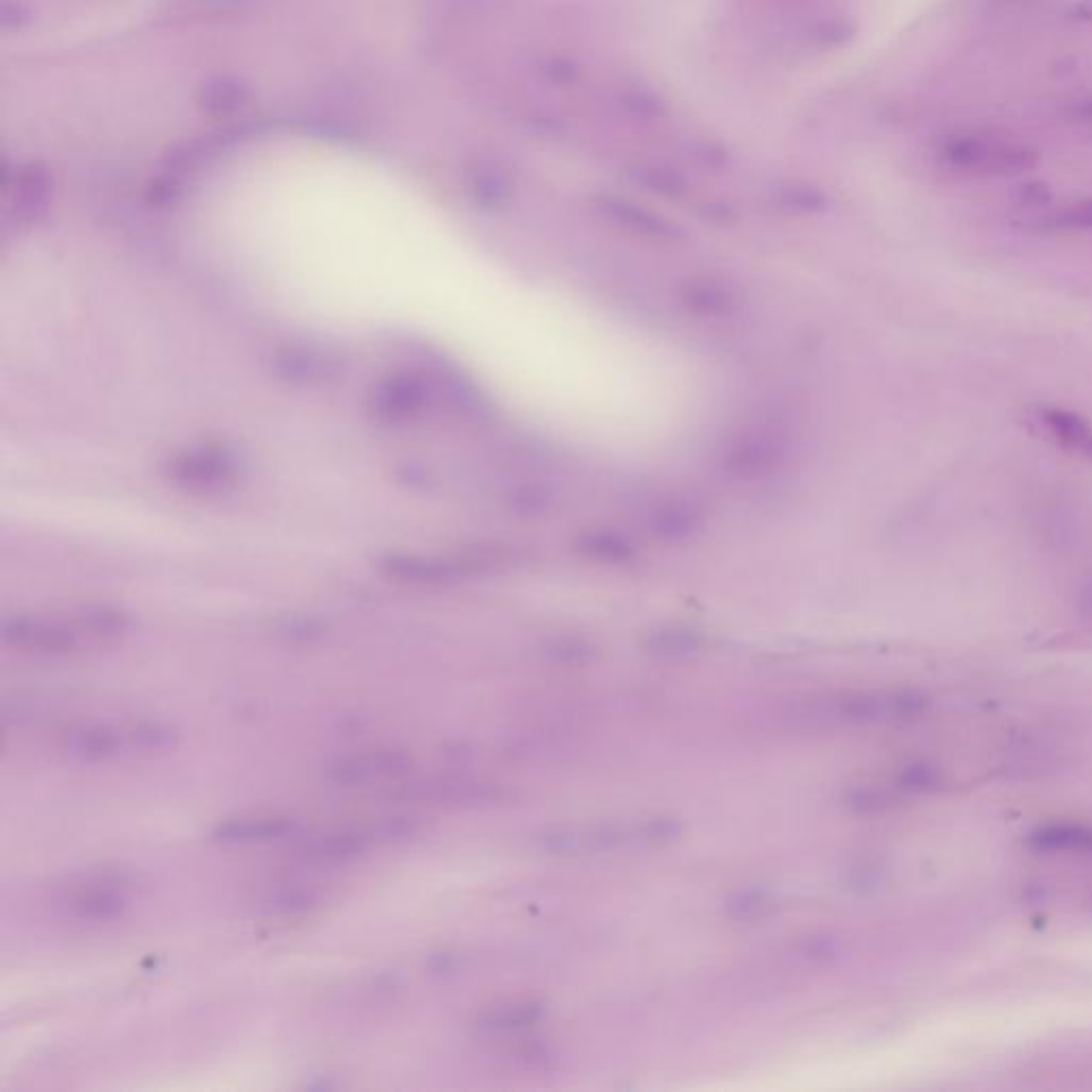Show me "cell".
I'll list each match as a JSON object with an SVG mask.
<instances>
[{
    "instance_id": "1",
    "label": "cell",
    "mask_w": 1092,
    "mask_h": 1092,
    "mask_svg": "<svg viewBox=\"0 0 1092 1092\" xmlns=\"http://www.w3.org/2000/svg\"><path fill=\"white\" fill-rule=\"evenodd\" d=\"M679 835V821L653 818L636 821L593 823V826L555 828L536 835L534 845L540 852L557 856H597L664 845L670 843Z\"/></svg>"
},
{
    "instance_id": "2",
    "label": "cell",
    "mask_w": 1092,
    "mask_h": 1092,
    "mask_svg": "<svg viewBox=\"0 0 1092 1092\" xmlns=\"http://www.w3.org/2000/svg\"><path fill=\"white\" fill-rule=\"evenodd\" d=\"M943 159L951 167L994 173V176H1018L1037 167L1039 156L1030 147L1016 141H1001L979 135L950 137L943 145Z\"/></svg>"
},
{
    "instance_id": "3",
    "label": "cell",
    "mask_w": 1092,
    "mask_h": 1092,
    "mask_svg": "<svg viewBox=\"0 0 1092 1092\" xmlns=\"http://www.w3.org/2000/svg\"><path fill=\"white\" fill-rule=\"evenodd\" d=\"M412 758L400 749H378L369 753H357V756L340 758L325 768V779L329 783L340 787L367 785L388 779H400L410 773Z\"/></svg>"
},
{
    "instance_id": "4",
    "label": "cell",
    "mask_w": 1092,
    "mask_h": 1092,
    "mask_svg": "<svg viewBox=\"0 0 1092 1092\" xmlns=\"http://www.w3.org/2000/svg\"><path fill=\"white\" fill-rule=\"evenodd\" d=\"M237 474V461L229 450L220 446H201L186 450L169 463L173 482L186 489H218L229 484Z\"/></svg>"
},
{
    "instance_id": "5",
    "label": "cell",
    "mask_w": 1092,
    "mask_h": 1092,
    "mask_svg": "<svg viewBox=\"0 0 1092 1092\" xmlns=\"http://www.w3.org/2000/svg\"><path fill=\"white\" fill-rule=\"evenodd\" d=\"M80 623L49 621L39 617H11L3 621V638L15 647L41 653H66L80 643Z\"/></svg>"
},
{
    "instance_id": "6",
    "label": "cell",
    "mask_w": 1092,
    "mask_h": 1092,
    "mask_svg": "<svg viewBox=\"0 0 1092 1092\" xmlns=\"http://www.w3.org/2000/svg\"><path fill=\"white\" fill-rule=\"evenodd\" d=\"M63 905L68 913L82 922H111L124 915L128 909V896L126 890L118 883L97 879L68 890Z\"/></svg>"
},
{
    "instance_id": "7",
    "label": "cell",
    "mask_w": 1092,
    "mask_h": 1092,
    "mask_svg": "<svg viewBox=\"0 0 1092 1092\" xmlns=\"http://www.w3.org/2000/svg\"><path fill=\"white\" fill-rule=\"evenodd\" d=\"M374 835L367 826H348L318 832V835H299L294 837V852L306 860L314 862H340L348 860L366 852L374 845Z\"/></svg>"
},
{
    "instance_id": "8",
    "label": "cell",
    "mask_w": 1092,
    "mask_h": 1092,
    "mask_svg": "<svg viewBox=\"0 0 1092 1092\" xmlns=\"http://www.w3.org/2000/svg\"><path fill=\"white\" fill-rule=\"evenodd\" d=\"M301 835L299 823L289 816H241L216 823L212 838L224 845L272 843Z\"/></svg>"
},
{
    "instance_id": "9",
    "label": "cell",
    "mask_w": 1092,
    "mask_h": 1092,
    "mask_svg": "<svg viewBox=\"0 0 1092 1092\" xmlns=\"http://www.w3.org/2000/svg\"><path fill=\"white\" fill-rule=\"evenodd\" d=\"M427 402V388L412 376L383 380L369 397V408L383 421H404L419 412Z\"/></svg>"
},
{
    "instance_id": "10",
    "label": "cell",
    "mask_w": 1092,
    "mask_h": 1092,
    "mask_svg": "<svg viewBox=\"0 0 1092 1092\" xmlns=\"http://www.w3.org/2000/svg\"><path fill=\"white\" fill-rule=\"evenodd\" d=\"M65 749L80 760H105L131 749V741L126 727L82 725L66 732Z\"/></svg>"
},
{
    "instance_id": "11",
    "label": "cell",
    "mask_w": 1092,
    "mask_h": 1092,
    "mask_svg": "<svg viewBox=\"0 0 1092 1092\" xmlns=\"http://www.w3.org/2000/svg\"><path fill=\"white\" fill-rule=\"evenodd\" d=\"M385 574L416 585L448 583L465 572L461 563H453L436 557H419V555H391L380 563Z\"/></svg>"
},
{
    "instance_id": "12",
    "label": "cell",
    "mask_w": 1092,
    "mask_h": 1092,
    "mask_svg": "<svg viewBox=\"0 0 1092 1092\" xmlns=\"http://www.w3.org/2000/svg\"><path fill=\"white\" fill-rule=\"evenodd\" d=\"M783 455L785 448L775 438H747L727 450V455L724 457V467L730 474L741 476V479H751V476H760L773 470L775 465L781 463Z\"/></svg>"
},
{
    "instance_id": "13",
    "label": "cell",
    "mask_w": 1092,
    "mask_h": 1092,
    "mask_svg": "<svg viewBox=\"0 0 1092 1092\" xmlns=\"http://www.w3.org/2000/svg\"><path fill=\"white\" fill-rule=\"evenodd\" d=\"M498 790L482 783H459V781H427L410 783L402 790L391 792L393 800H421V802H482L498 799Z\"/></svg>"
},
{
    "instance_id": "14",
    "label": "cell",
    "mask_w": 1092,
    "mask_h": 1092,
    "mask_svg": "<svg viewBox=\"0 0 1092 1092\" xmlns=\"http://www.w3.org/2000/svg\"><path fill=\"white\" fill-rule=\"evenodd\" d=\"M681 299L700 316H730L736 310V297L724 284L713 280H689L681 289Z\"/></svg>"
},
{
    "instance_id": "15",
    "label": "cell",
    "mask_w": 1092,
    "mask_h": 1092,
    "mask_svg": "<svg viewBox=\"0 0 1092 1092\" xmlns=\"http://www.w3.org/2000/svg\"><path fill=\"white\" fill-rule=\"evenodd\" d=\"M702 525V510L691 501H670L651 518L655 536L664 540H685L698 532Z\"/></svg>"
},
{
    "instance_id": "16",
    "label": "cell",
    "mask_w": 1092,
    "mask_h": 1092,
    "mask_svg": "<svg viewBox=\"0 0 1092 1092\" xmlns=\"http://www.w3.org/2000/svg\"><path fill=\"white\" fill-rule=\"evenodd\" d=\"M275 369L280 371L284 378L299 380V383H316V380L331 378L337 371V363L329 357V354H320L316 350H292L284 352L277 357Z\"/></svg>"
},
{
    "instance_id": "17",
    "label": "cell",
    "mask_w": 1092,
    "mask_h": 1092,
    "mask_svg": "<svg viewBox=\"0 0 1092 1092\" xmlns=\"http://www.w3.org/2000/svg\"><path fill=\"white\" fill-rule=\"evenodd\" d=\"M544 1018V1007L540 1003H513L499 1005L482 1011L476 1018V1028L484 1033H506V1030H518L532 1026Z\"/></svg>"
},
{
    "instance_id": "18",
    "label": "cell",
    "mask_w": 1092,
    "mask_h": 1092,
    "mask_svg": "<svg viewBox=\"0 0 1092 1092\" xmlns=\"http://www.w3.org/2000/svg\"><path fill=\"white\" fill-rule=\"evenodd\" d=\"M1030 845L1039 852L1092 854V828L1069 826V823L1044 826L1030 835Z\"/></svg>"
},
{
    "instance_id": "19",
    "label": "cell",
    "mask_w": 1092,
    "mask_h": 1092,
    "mask_svg": "<svg viewBox=\"0 0 1092 1092\" xmlns=\"http://www.w3.org/2000/svg\"><path fill=\"white\" fill-rule=\"evenodd\" d=\"M1042 421L1063 446L1082 450V453L1092 457V429L1080 414L1063 408H1047L1042 412Z\"/></svg>"
},
{
    "instance_id": "20",
    "label": "cell",
    "mask_w": 1092,
    "mask_h": 1092,
    "mask_svg": "<svg viewBox=\"0 0 1092 1092\" xmlns=\"http://www.w3.org/2000/svg\"><path fill=\"white\" fill-rule=\"evenodd\" d=\"M320 900H323V894L311 886H280L261 900V912L280 917L301 915L316 909Z\"/></svg>"
},
{
    "instance_id": "21",
    "label": "cell",
    "mask_w": 1092,
    "mask_h": 1092,
    "mask_svg": "<svg viewBox=\"0 0 1092 1092\" xmlns=\"http://www.w3.org/2000/svg\"><path fill=\"white\" fill-rule=\"evenodd\" d=\"M576 549L587 557L604 563H628L636 557V549L626 536L612 532H589L576 540Z\"/></svg>"
},
{
    "instance_id": "22",
    "label": "cell",
    "mask_w": 1092,
    "mask_h": 1092,
    "mask_svg": "<svg viewBox=\"0 0 1092 1092\" xmlns=\"http://www.w3.org/2000/svg\"><path fill=\"white\" fill-rule=\"evenodd\" d=\"M133 751H162L176 744L178 734L171 725L160 722H139L126 725Z\"/></svg>"
},
{
    "instance_id": "23",
    "label": "cell",
    "mask_w": 1092,
    "mask_h": 1092,
    "mask_svg": "<svg viewBox=\"0 0 1092 1092\" xmlns=\"http://www.w3.org/2000/svg\"><path fill=\"white\" fill-rule=\"evenodd\" d=\"M700 638L689 630H664L649 640V647L662 655H685L696 651Z\"/></svg>"
},
{
    "instance_id": "24",
    "label": "cell",
    "mask_w": 1092,
    "mask_h": 1092,
    "mask_svg": "<svg viewBox=\"0 0 1092 1092\" xmlns=\"http://www.w3.org/2000/svg\"><path fill=\"white\" fill-rule=\"evenodd\" d=\"M770 907H773V898H770L766 890H758V888L736 892V894L730 898V903H727L730 913L734 917H743V920L762 917Z\"/></svg>"
},
{
    "instance_id": "25",
    "label": "cell",
    "mask_w": 1092,
    "mask_h": 1092,
    "mask_svg": "<svg viewBox=\"0 0 1092 1092\" xmlns=\"http://www.w3.org/2000/svg\"><path fill=\"white\" fill-rule=\"evenodd\" d=\"M1054 224L1063 229H1092V201H1084L1061 212L1054 218Z\"/></svg>"
},
{
    "instance_id": "26",
    "label": "cell",
    "mask_w": 1092,
    "mask_h": 1092,
    "mask_svg": "<svg viewBox=\"0 0 1092 1092\" xmlns=\"http://www.w3.org/2000/svg\"><path fill=\"white\" fill-rule=\"evenodd\" d=\"M553 655L563 662H578L580 657H587L589 651L585 645L576 643V640H561V643L553 645Z\"/></svg>"
},
{
    "instance_id": "27",
    "label": "cell",
    "mask_w": 1092,
    "mask_h": 1092,
    "mask_svg": "<svg viewBox=\"0 0 1092 1092\" xmlns=\"http://www.w3.org/2000/svg\"><path fill=\"white\" fill-rule=\"evenodd\" d=\"M1078 609L1092 619V576L1086 578V583L1080 587L1078 592Z\"/></svg>"
},
{
    "instance_id": "28",
    "label": "cell",
    "mask_w": 1092,
    "mask_h": 1092,
    "mask_svg": "<svg viewBox=\"0 0 1092 1092\" xmlns=\"http://www.w3.org/2000/svg\"><path fill=\"white\" fill-rule=\"evenodd\" d=\"M1025 197H1026V198H1033L1035 203L1044 201V198H1045V197H1044V186H1039V184H1037V186H1026V188H1025Z\"/></svg>"
},
{
    "instance_id": "29",
    "label": "cell",
    "mask_w": 1092,
    "mask_h": 1092,
    "mask_svg": "<svg viewBox=\"0 0 1092 1092\" xmlns=\"http://www.w3.org/2000/svg\"><path fill=\"white\" fill-rule=\"evenodd\" d=\"M1078 114L1084 116L1086 120H1092V101H1086L1084 105H1082V107L1078 109Z\"/></svg>"
}]
</instances>
